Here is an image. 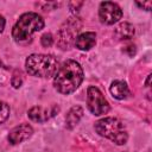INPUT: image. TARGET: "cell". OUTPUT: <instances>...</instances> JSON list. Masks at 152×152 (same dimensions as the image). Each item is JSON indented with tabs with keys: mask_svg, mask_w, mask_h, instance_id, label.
Masks as SVG:
<instances>
[{
	"mask_svg": "<svg viewBox=\"0 0 152 152\" xmlns=\"http://www.w3.org/2000/svg\"><path fill=\"white\" fill-rule=\"evenodd\" d=\"M83 81V69L76 61L68 59L58 69L53 78L55 89L64 95L74 93Z\"/></svg>",
	"mask_w": 152,
	"mask_h": 152,
	"instance_id": "6da1fadb",
	"label": "cell"
},
{
	"mask_svg": "<svg viewBox=\"0 0 152 152\" xmlns=\"http://www.w3.org/2000/svg\"><path fill=\"white\" fill-rule=\"evenodd\" d=\"M25 66L30 75L49 78L56 75L59 69V63L53 55L32 53L26 58Z\"/></svg>",
	"mask_w": 152,
	"mask_h": 152,
	"instance_id": "7a4b0ae2",
	"label": "cell"
},
{
	"mask_svg": "<svg viewBox=\"0 0 152 152\" xmlns=\"http://www.w3.org/2000/svg\"><path fill=\"white\" fill-rule=\"evenodd\" d=\"M94 128L101 137L109 139L116 145H124L128 139L126 127L122 124V121L118 118L108 116L100 119L95 122Z\"/></svg>",
	"mask_w": 152,
	"mask_h": 152,
	"instance_id": "3957f363",
	"label": "cell"
},
{
	"mask_svg": "<svg viewBox=\"0 0 152 152\" xmlns=\"http://www.w3.org/2000/svg\"><path fill=\"white\" fill-rule=\"evenodd\" d=\"M44 27V20L43 18L34 12H27L19 17L18 21L13 26L12 30V37L15 42H24L31 38V36L40 31Z\"/></svg>",
	"mask_w": 152,
	"mask_h": 152,
	"instance_id": "277c9868",
	"label": "cell"
},
{
	"mask_svg": "<svg viewBox=\"0 0 152 152\" xmlns=\"http://www.w3.org/2000/svg\"><path fill=\"white\" fill-rule=\"evenodd\" d=\"M87 104L90 113L96 116L107 114L109 110V103L101 93V90L94 86L88 87L87 89Z\"/></svg>",
	"mask_w": 152,
	"mask_h": 152,
	"instance_id": "5b68a950",
	"label": "cell"
},
{
	"mask_svg": "<svg viewBox=\"0 0 152 152\" xmlns=\"http://www.w3.org/2000/svg\"><path fill=\"white\" fill-rule=\"evenodd\" d=\"M122 17V11L120 6L112 1H103L99 7V18L101 23L106 25H113L118 23Z\"/></svg>",
	"mask_w": 152,
	"mask_h": 152,
	"instance_id": "8992f818",
	"label": "cell"
},
{
	"mask_svg": "<svg viewBox=\"0 0 152 152\" xmlns=\"http://www.w3.org/2000/svg\"><path fill=\"white\" fill-rule=\"evenodd\" d=\"M58 110H59L58 106H50V107L34 106L28 110L27 115L34 122H45L52 116H55L58 113Z\"/></svg>",
	"mask_w": 152,
	"mask_h": 152,
	"instance_id": "52a82bcc",
	"label": "cell"
},
{
	"mask_svg": "<svg viewBox=\"0 0 152 152\" xmlns=\"http://www.w3.org/2000/svg\"><path fill=\"white\" fill-rule=\"evenodd\" d=\"M81 25L77 24V19H72L68 20L64 26L61 28L59 31V45L62 46V49H68V46L70 45V42L72 40V36L75 33H77V31L80 30Z\"/></svg>",
	"mask_w": 152,
	"mask_h": 152,
	"instance_id": "ba28073f",
	"label": "cell"
},
{
	"mask_svg": "<svg viewBox=\"0 0 152 152\" xmlns=\"http://www.w3.org/2000/svg\"><path fill=\"white\" fill-rule=\"evenodd\" d=\"M33 133V128L31 125L28 124H21L19 126H15L14 128L11 129L10 134H8V141L12 145L23 142L25 140H27Z\"/></svg>",
	"mask_w": 152,
	"mask_h": 152,
	"instance_id": "9c48e42d",
	"label": "cell"
},
{
	"mask_svg": "<svg viewBox=\"0 0 152 152\" xmlns=\"http://www.w3.org/2000/svg\"><path fill=\"white\" fill-rule=\"evenodd\" d=\"M96 44V34L95 32H83L75 38V46L78 50H90Z\"/></svg>",
	"mask_w": 152,
	"mask_h": 152,
	"instance_id": "30bf717a",
	"label": "cell"
},
{
	"mask_svg": "<svg viewBox=\"0 0 152 152\" xmlns=\"http://www.w3.org/2000/svg\"><path fill=\"white\" fill-rule=\"evenodd\" d=\"M109 90H110V94L113 95V97H115L118 100H124L129 95L128 86L124 81H114L110 84Z\"/></svg>",
	"mask_w": 152,
	"mask_h": 152,
	"instance_id": "8fae6325",
	"label": "cell"
},
{
	"mask_svg": "<svg viewBox=\"0 0 152 152\" xmlns=\"http://www.w3.org/2000/svg\"><path fill=\"white\" fill-rule=\"evenodd\" d=\"M82 115H83V109H82V107H80V106H74L72 108H70V110L68 112V114H66V116H65L66 128H69V129L74 128V127L78 124V121L81 120Z\"/></svg>",
	"mask_w": 152,
	"mask_h": 152,
	"instance_id": "7c38bea8",
	"label": "cell"
},
{
	"mask_svg": "<svg viewBox=\"0 0 152 152\" xmlns=\"http://www.w3.org/2000/svg\"><path fill=\"white\" fill-rule=\"evenodd\" d=\"M134 32H135V31H134V26L131 25L129 23H126V21L119 24V25L115 27V31H114L115 36H116L119 39H129V38L133 37Z\"/></svg>",
	"mask_w": 152,
	"mask_h": 152,
	"instance_id": "4fadbf2b",
	"label": "cell"
},
{
	"mask_svg": "<svg viewBox=\"0 0 152 152\" xmlns=\"http://www.w3.org/2000/svg\"><path fill=\"white\" fill-rule=\"evenodd\" d=\"M8 115H10V106L6 102L0 100V124L6 121Z\"/></svg>",
	"mask_w": 152,
	"mask_h": 152,
	"instance_id": "5bb4252c",
	"label": "cell"
},
{
	"mask_svg": "<svg viewBox=\"0 0 152 152\" xmlns=\"http://www.w3.org/2000/svg\"><path fill=\"white\" fill-rule=\"evenodd\" d=\"M11 83H12V86L14 87V88H19L20 86H21V83H23V75H21V72L20 71H14V74H13V77H12V80H11Z\"/></svg>",
	"mask_w": 152,
	"mask_h": 152,
	"instance_id": "9a60e30c",
	"label": "cell"
},
{
	"mask_svg": "<svg viewBox=\"0 0 152 152\" xmlns=\"http://www.w3.org/2000/svg\"><path fill=\"white\" fill-rule=\"evenodd\" d=\"M52 43H53V38H52V36H51L50 33H44V34L42 36V38H40V44H42L43 46L49 48V46L52 45Z\"/></svg>",
	"mask_w": 152,
	"mask_h": 152,
	"instance_id": "2e32d148",
	"label": "cell"
},
{
	"mask_svg": "<svg viewBox=\"0 0 152 152\" xmlns=\"http://www.w3.org/2000/svg\"><path fill=\"white\" fill-rule=\"evenodd\" d=\"M82 5H83V2H82V1H80V2H74V1H71V2L69 4L70 10H71L72 12H77V11H78V8H80Z\"/></svg>",
	"mask_w": 152,
	"mask_h": 152,
	"instance_id": "e0dca14e",
	"label": "cell"
},
{
	"mask_svg": "<svg viewBox=\"0 0 152 152\" xmlns=\"http://www.w3.org/2000/svg\"><path fill=\"white\" fill-rule=\"evenodd\" d=\"M139 7L144 8L145 11H150L151 10V6H152V1H146V2H135Z\"/></svg>",
	"mask_w": 152,
	"mask_h": 152,
	"instance_id": "ac0fdd59",
	"label": "cell"
},
{
	"mask_svg": "<svg viewBox=\"0 0 152 152\" xmlns=\"http://www.w3.org/2000/svg\"><path fill=\"white\" fill-rule=\"evenodd\" d=\"M5 24H6L5 18H4L2 15H0V33L4 31V28H5Z\"/></svg>",
	"mask_w": 152,
	"mask_h": 152,
	"instance_id": "d6986e66",
	"label": "cell"
},
{
	"mask_svg": "<svg viewBox=\"0 0 152 152\" xmlns=\"http://www.w3.org/2000/svg\"><path fill=\"white\" fill-rule=\"evenodd\" d=\"M150 78H151V75L147 76V80H146V87H150Z\"/></svg>",
	"mask_w": 152,
	"mask_h": 152,
	"instance_id": "ffe728a7",
	"label": "cell"
}]
</instances>
